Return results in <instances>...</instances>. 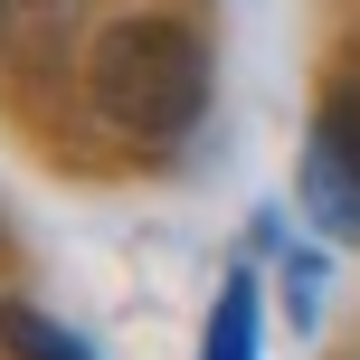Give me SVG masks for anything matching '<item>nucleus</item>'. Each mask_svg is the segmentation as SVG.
<instances>
[{
	"label": "nucleus",
	"mask_w": 360,
	"mask_h": 360,
	"mask_svg": "<svg viewBox=\"0 0 360 360\" xmlns=\"http://www.w3.org/2000/svg\"><path fill=\"white\" fill-rule=\"evenodd\" d=\"M86 95L124 143H180L209 114V38L180 19H114L86 57Z\"/></svg>",
	"instance_id": "obj_1"
},
{
	"label": "nucleus",
	"mask_w": 360,
	"mask_h": 360,
	"mask_svg": "<svg viewBox=\"0 0 360 360\" xmlns=\"http://www.w3.org/2000/svg\"><path fill=\"white\" fill-rule=\"evenodd\" d=\"M294 199H304L313 237H332V247H360V95H323V114H313L304 133V162H294Z\"/></svg>",
	"instance_id": "obj_2"
},
{
	"label": "nucleus",
	"mask_w": 360,
	"mask_h": 360,
	"mask_svg": "<svg viewBox=\"0 0 360 360\" xmlns=\"http://www.w3.org/2000/svg\"><path fill=\"white\" fill-rule=\"evenodd\" d=\"M0 342H10L19 360H95V342H86V332L48 323L38 304H0Z\"/></svg>",
	"instance_id": "obj_4"
},
{
	"label": "nucleus",
	"mask_w": 360,
	"mask_h": 360,
	"mask_svg": "<svg viewBox=\"0 0 360 360\" xmlns=\"http://www.w3.org/2000/svg\"><path fill=\"white\" fill-rule=\"evenodd\" d=\"M285 304H294V332H304V323H313V304H323V256H313V247H294V256H285Z\"/></svg>",
	"instance_id": "obj_5"
},
{
	"label": "nucleus",
	"mask_w": 360,
	"mask_h": 360,
	"mask_svg": "<svg viewBox=\"0 0 360 360\" xmlns=\"http://www.w3.org/2000/svg\"><path fill=\"white\" fill-rule=\"evenodd\" d=\"M199 360H256V275L237 266L209 304V332H199Z\"/></svg>",
	"instance_id": "obj_3"
}]
</instances>
